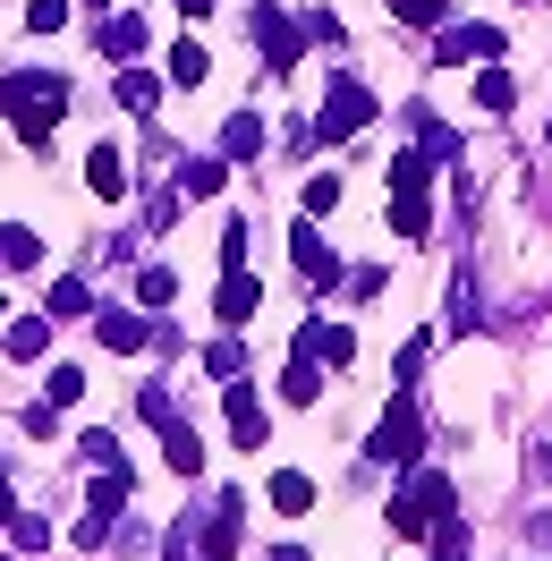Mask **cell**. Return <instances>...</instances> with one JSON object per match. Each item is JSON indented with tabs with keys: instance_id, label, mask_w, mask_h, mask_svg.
Segmentation results:
<instances>
[{
	"instance_id": "obj_1",
	"label": "cell",
	"mask_w": 552,
	"mask_h": 561,
	"mask_svg": "<svg viewBox=\"0 0 552 561\" xmlns=\"http://www.w3.org/2000/svg\"><path fill=\"white\" fill-rule=\"evenodd\" d=\"M60 111H69V77H51V69H9L0 77V119L26 145H51Z\"/></svg>"
},
{
	"instance_id": "obj_2",
	"label": "cell",
	"mask_w": 552,
	"mask_h": 561,
	"mask_svg": "<svg viewBox=\"0 0 552 561\" xmlns=\"http://www.w3.org/2000/svg\"><path fill=\"white\" fill-rule=\"evenodd\" d=\"M382 519H391V536H400V545L434 536V519H450V477L409 459V468H400V493H391V511H382Z\"/></svg>"
},
{
	"instance_id": "obj_3",
	"label": "cell",
	"mask_w": 552,
	"mask_h": 561,
	"mask_svg": "<svg viewBox=\"0 0 552 561\" xmlns=\"http://www.w3.org/2000/svg\"><path fill=\"white\" fill-rule=\"evenodd\" d=\"M416 451H425V409H416V383H400V391H391V409H382V425L366 434V459L409 468Z\"/></svg>"
},
{
	"instance_id": "obj_4",
	"label": "cell",
	"mask_w": 552,
	"mask_h": 561,
	"mask_svg": "<svg viewBox=\"0 0 552 561\" xmlns=\"http://www.w3.org/2000/svg\"><path fill=\"white\" fill-rule=\"evenodd\" d=\"M375 85H366V77H332V94H323V119H314V137H357V128H366V119H375Z\"/></svg>"
},
{
	"instance_id": "obj_5",
	"label": "cell",
	"mask_w": 552,
	"mask_h": 561,
	"mask_svg": "<svg viewBox=\"0 0 552 561\" xmlns=\"http://www.w3.org/2000/svg\"><path fill=\"white\" fill-rule=\"evenodd\" d=\"M255 51H264V69H298V51H307V26L273 9V0H255Z\"/></svg>"
},
{
	"instance_id": "obj_6",
	"label": "cell",
	"mask_w": 552,
	"mask_h": 561,
	"mask_svg": "<svg viewBox=\"0 0 552 561\" xmlns=\"http://www.w3.org/2000/svg\"><path fill=\"white\" fill-rule=\"evenodd\" d=\"M502 51H510L502 26H442V43H434L442 69H484V60H502Z\"/></svg>"
},
{
	"instance_id": "obj_7",
	"label": "cell",
	"mask_w": 552,
	"mask_h": 561,
	"mask_svg": "<svg viewBox=\"0 0 552 561\" xmlns=\"http://www.w3.org/2000/svg\"><path fill=\"white\" fill-rule=\"evenodd\" d=\"M221 409H230L239 451H264V400H255V383H246V375H230V383H221Z\"/></svg>"
},
{
	"instance_id": "obj_8",
	"label": "cell",
	"mask_w": 552,
	"mask_h": 561,
	"mask_svg": "<svg viewBox=\"0 0 552 561\" xmlns=\"http://www.w3.org/2000/svg\"><path fill=\"white\" fill-rule=\"evenodd\" d=\"M94 341H103L111 357H137L145 341H153V323H145L137 307H94Z\"/></svg>"
},
{
	"instance_id": "obj_9",
	"label": "cell",
	"mask_w": 552,
	"mask_h": 561,
	"mask_svg": "<svg viewBox=\"0 0 552 561\" xmlns=\"http://www.w3.org/2000/svg\"><path fill=\"white\" fill-rule=\"evenodd\" d=\"M255 307H264V289H255V273H221V289H212V323H230V332H239L246 316H255Z\"/></svg>"
},
{
	"instance_id": "obj_10",
	"label": "cell",
	"mask_w": 552,
	"mask_h": 561,
	"mask_svg": "<svg viewBox=\"0 0 552 561\" xmlns=\"http://www.w3.org/2000/svg\"><path fill=\"white\" fill-rule=\"evenodd\" d=\"M289 247H298V280H314V289H332V280H341V255L323 247V230H314V221H298V230H289Z\"/></svg>"
},
{
	"instance_id": "obj_11",
	"label": "cell",
	"mask_w": 552,
	"mask_h": 561,
	"mask_svg": "<svg viewBox=\"0 0 552 561\" xmlns=\"http://www.w3.org/2000/svg\"><path fill=\"white\" fill-rule=\"evenodd\" d=\"M94 43H103V60H145L153 26H145L137 9H111V18H103V35H94Z\"/></svg>"
},
{
	"instance_id": "obj_12",
	"label": "cell",
	"mask_w": 552,
	"mask_h": 561,
	"mask_svg": "<svg viewBox=\"0 0 552 561\" xmlns=\"http://www.w3.org/2000/svg\"><path fill=\"white\" fill-rule=\"evenodd\" d=\"M196 545H205V561H230V553H239V493H221V502H212V519L196 527Z\"/></svg>"
},
{
	"instance_id": "obj_13",
	"label": "cell",
	"mask_w": 552,
	"mask_h": 561,
	"mask_svg": "<svg viewBox=\"0 0 552 561\" xmlns=\"http://www.w3.org/2000/svg\"><path fill=\"white\" fill-rule=\"evenodd\" d=\"M280 400H289V409H314V400H323V357L314 350H298L280 366Z\"/></svg>"
},
{
	"instance_id": "obj_14",
	"label": "cell",
	"mask_w": 552,
	"mask_h": 561,
	"mask_svg": "<svg viewBox=\"0 0 552 561\" xmlns=\"http://www.w3.org/2000/svg\"><path fill=\"white\" fill-rule=\"evenodd\" d=\"M409 145H416V153H434V162H459V128H442L425 103H409Z\"/></svg>"
},
{
	"instance_id": "obj_15",
	"label": "cell",
	"mask_w": 552,
	"mask_h": 561,
	"mask_svg": "<svg viewBox=\"0 0 552 561\" xmlns=\"http://www.w3.org/2000/svg\"><path fill=\"white\" fill-rule=\"evenodd\" d=\"M434 230V205H425V187H391V239H425Z\"/></svg>"
},
{
	"instance_id": "obj_16",
	"label": "cell",
	"mask_w": 552,
	"mask_h": 561,
	"mask_svg": "<svg viewBox=\"0 0 552 561\" xmlns=\"http://www.w3.org/2000/svg\"><path fill=\"white\" fill-rule=\"evenodd\" d=\"M298 350H314L323 366H357V332H348V323H307Z\"/></svg>"
},
{
	"instance_id": "obj_17",
	"label": "cell",
	"mask_w": 552,
	"mask_h": 561,
	"mask_svg": "<svg viewBox=\"0 0 552 561\" xmlns=\"http://www.w3.org/2000/svg\"><path fill=\"white\" fill-rule=\"evenodd\" d=\"M255 153H264V119H255V111H230V119H221V162H255Z\"/></svg>"
},
{
	"instance_id": "obj_18",
	"label": "cell",
	"mask_w": 552,
	"mask_h": 561,
	"mask_svg": "<svg viewBox=\"0 0 552 561\" xmlns=\"http://www.w3.org/2000/svg\"><path fill=\"white\" fill-rule=\"evenodd\" d=\"M43 264V239L26 221H0V273H35Z\"/></svg>"
},
{
	"instance_id": "obj_19",
	"label": "cell",
	"mask_w": 552,
	"mask_h": 561,
	"mask_svg": "<svg viewBox=\"0 0 552 561\" xmlns=\"http://www.w3.org/2000/svg\"><path fill=\"white\" fill-rule=\"evenodd\" d=\"M230 187V162L221 153H196V162H179V196H221Z\"/></svg>"
},
{
	"instance_id": "obj_20",
	"label": "cell",
	"mask_w": 552,
	"mask_h": 561,
	"mask_svg": "<svg viewBox=\"0 0 552 561\" xmlns=\"http://www.w3.org/2000/svg\"><path fill=\"white\" fill-rule=\"evenodd\" d=\"M0 350L18 357V366H35V357L51 350V316H26V323H9V332H0Z\"/></svg>"
},
{
	"instance_id": "obj_21",
	"label": "cell",
	"mask_w": 552,
	"mask_h": 561,
	"mask_svg": "<svg viewBox=\"0 0 552 561\" xmlns=\"http://www.w3.org/2000/svg\"><path fill=\"white\" fill-rule=\"evenodd\" d=\"M162 459H171L179 477H196V468H205V434H196V425H162Z\"/></svg>"
},
{
	"instance_id": "obj_22",
	"label": "cell",
	"mask_w": 552,
	"mask_h": 561,
	"mask_svg": "<svg viewBox=\"0 0 552 561\" xmlns=\"http://www.w3.org/2000/svg\"><path fill=\"white\" fill-rule=\"evenodd\" d=\"M119 103L137 111V119H145V111H162V77L137 69V60H119Z\"/></svg>"
},
{
	"instance_id": "obj_23",
	"label": "cell",
	"mask_w": 552,
	"mask_h": 561,
	"mask_svg": "<svg viewBox=\"0 0 552 561\" xmlns=\"http://www.w3.org/2000/svg\"><path fill=\"white\" fill-rule=\"evenodd\" d=\"M85 187H94V196H119V187H128V179H119V145H94V153H85Z\"/></svg>"
},
{
	"instance_id": "obj_24",
	"label": "cell",
	"mask_w": 552,
	"mask_h": 561,
	"mask_svg": "<svg viewBox=\"0 0 552 561\" xmlns=\"http://www.w3.org/2000/svg\"><path fill=\"white\" fill-rule=\"evenodd\" d=\"M510 103H518L510 69H502V60H484V69H476V111H510Z\"/></svg>"
},
{
	"instance_id": "obj_25",
	"label": "cell",
	"mask_w": 552,
	"mask_h": 561,
	"mask_svg": "<svg viewBox=\"0 0 552 561\" xmlns=\"http://www.w3.org/2000/svg\"><path fill=\"white\" fill-rule=\"evenodd\" d=\"M51 323H94V289H85V280H60V289H51Z\"/></svg>"
},
{
	"instance_id": "obj_26",
	"label": "cell",
	"mask_w": 552,
	"mask_h": 561,
	"mask_svg": "<svg viewBox=\"0 0 552 561\" xmlns=\"http://www.w3.org/2000/svg\"><path fill=\"white\" fill-rule=\"evenodd\" d=\"M205 77H212V51L205 43H179L171 51V85H205Z\"/></svg>"
},
{
	"instance_id": "obj_27",
	"label": "cell",
	"mask_w": 552,
	"mask_h": 561,
	"mask_svg": "<svg viewBox=\"0 0 552 561\" xmlns=\"http://www.w3.org/2000/svg\"><path fill=\"white\" fill-rule=\"evenodd\" d=\"M264 493H273V511H289V519H298V511H307V502H314V485H307V477H298V468H280V477H273V485H264Z\"/></svg>"
},
{
	"instance_id": "obj_28",
	"label": "cell",
	"mask_w": 552,
	"mask_h": 561,
	"mask_svg": "<svg viewBox=\"0 0 552 561\" xmlns=\"http://www.w3.org/2000/svg\"><path fill=\"white\" fill-rule=\"evenodd\" d=\"M43 400H51V409H77V400H85V366H51Z\"/></svg>"
},
{
	"instance_id": "obj_29",
	"label": "cell",
	"mask_w": 552,
	"mask_h": 561,
	"mask_svg": "<svg viewBox=\"0 0 552 561\" xmlns=\"http://www.w3.org/2000/svg\"><path fill=\"white\" fill-rule=\"evenodd\" d=\"M77 459H85V468H128V451L111 443L103 425H94V434H77Z\"/></svg>"
},
{
	"instance_id": "obj_30",
	"label": "cell",
	"mask_w": 552,
	"mask_h": 561,
	"mask_svg": "<svg viewBox=\"0 0 552 561\" xmlns=\"http://www.w3.org/2000/svg\"><path fill=\"white\" fill-rule=\"evenodd\" d=\"M171 289H179L171 264H145V273H137V307H171Z\"/></svg>"
},
{
	"instance_id": "obj_31",
	"label": "cell",
	"mask_w": 552,
	"mask_h": 561,
	"mask_svg": "<svg viewBox=\"0 0 552 561\" xmlns=\"http://www.w3.org/2000/svg\"><path fill=\"white\" fill-rule=\"evenodd\" d=\"M332 205H341V179H332V171H314V179H307V221H323Z\"/></svg>"
},
{
	"instance_id": "obj_32",
	"label": "cell",
	"mask_w": 552,
	"mask_h": 561,
	"mask_svg": "<svg viewBox=\"0 0 552 561\" xmlns=\"http://www.w3.org/2000/svg\"><path fill=\"white\" fill-rule=\"evenodd\" d=\"M442 9H450V0H391L400 26H442Z\"/></svg>"
},
{
	"instance_id": "obj_33",
	"label": "cell",
	"mask_w": 552,
	"mask_h": 561,
	"mask_svg": "<svg viewBox=\"0 0 552 561\" xmlns=\"http://www.w3.org/2000/svg\"><path fill=\"white\" fill-rule=\"evenodd\" d=\"M425 357H434V332H416V341H400V383H416V375H425Z\"/></svg>"
},
{
	"instance_id": "obj_34",
	"label": "cell",
	"mask_w": 552,
	"mask_h": 561,
	"mask_svg": "<svg viewBox=\"0 0 552 561\" xmlns=\"http://www.w3.org/2000/svg\"><path fill=\"white\" fill-rule=\"evenodd\" d=\"M137 417H145V425H171V417H179V409H171V391H162V383H145V391H137Z\"/></svg>"
},
{
	"instance_id": "obj_35",
	"label": "cell",
	"mask_w": 552,
	"mask_h": 561,
	"mask_svg": "<svg viewBox=\"0 0 552 561\" xmlns=\"http://www.w3.org/2000/svg\"><path fill=\"white\" fill-rule=\"evenodd\" d=\"M26 26H35V35H60V26H69V0H35Z\"/></svg>"
},
{
	"instance_id": "obj_36",
	"label": "cell",
	"mask_w": 552,
	"mask_h": 561,
	"mask_svg": "<svg viewBox=\"0 0 552 561\" xmlns=\"http://www.w3.org/2000/svg\"><path fill=\"white\" fill-rule=\"evenodd\" d=\"M205 375L230 383V375H239V341H205Z\"/></svg>"
},
{
	"instance_id": "obj_37",
	"label": "cell",
	"mask_w": 552,
	"mask_h": 561,
	"mask_svg": "<svg viewBox=\"0 0 552 561\" xmlns=\"http://www.w3.org/2000/svg\"><path fill=\"white\" fill-rule=\"evenodd\" d=\"M18 425H26L35 443H51V434H60V409H51V400H35V409H26V417H18Z\"/></svg>"
},
{
	"instance_id": "obj_38",
	"label": "cell",
	"mask_w": 552,
	"mask_h": 561,
	"mask_svg": "<svg viewBox=\"0 0 552 561\" xmlns=\"http://www.w3.org/2000/svg\"><path fill=\"white\" fill-rule=\"evenodd\" d=\"M9 536H18V545H26V553H43V545H51V527H43V519H26V511H18V519H9Z\"/></svg>"
},
{
	"instance_id": "obj_39",
	"label": "cell",
	"mask_w": 552,
	"mask_h": 561,
	"mask_svg": "<svg viewBox=\"0 0 552 561\" xmlns=\"http://www.w3.org/2000/svg\"><path fill=\"white\" fill-rule=\"evenodd\" d=\"M171 213H179L171 187H153V196H145V221H153V230H171Z\"/></svg>"
},
{
	"instance_id": "obj_40",
	"label": "cell",
	"mask_w": 552,
	"mask_h": 561,
	"mask_svg": "<svg viewBox=\"0 0 552 561\" xmlns=\"http://www.w3.org/2000/svg\"><path fill=\"white\" fill-rule=\"evenodd\" d=\"M18 519V493H9V468H0V527Z\"/></svg>"
},
{
	"instance_id": "obj_41",
	"label": "cell",
	"mask_w": 552,
	"mask_h": 561,
	"mask_svg": "<svg viewBox=\"0 0 552 561\" xmlns=\"http://www.w3.org/2000/svg\"><path fill=\"white\" fill-rule=\"evenodd\" d=\"M273 561H314V553H307V545H280V553H273Z\"/></svg>"
},
{
	"instance_id": "obj_42",
	"label": "cell",
	"mask_w": 552,
	"mask_h": 561,
	"mask_svg": "<svg viewBox=\"0 0 552 561\" xmlns=\"http://www.w3.org/2000/svg\"><path fill=\"white\" fill-rule=\"evenodd\" d=\"M179 9H187V18H212V0H179Z\"/></svg>"
},
{
	"instance_id": "obj_43",
	"label": "cell",
	"mask_w": 552,
	"mask_h": 561,
	"mask_svg": "<svg viewBox=\"0 0 552 561\" xmlns=\"http://www.w3.org/2000/svg\"><path fill=\"white\" fill-rule=\"evenodd\" d=\"M85 9H111V0H85Z\"/></svg>"
},
{
	"instance_id": "obj_44",
	"label": "cell",
	"mask_w": 552,
	"mask_h": 561,
	"mask_svg": "<svg viewBox=\"0 0 552 561\" xmlns=\"http://www.w3.org/2000/svg\"><path fill=\"white\" fill-rule=\"evenodd\" d=\"M544 145H552V119H544Z\"/></svg>"
},
{
	"instance_id": "obj_45",
	"label": "cell",
	"mask_w": 552,
	"mask_h": 561,
	"mask_svg": "<svg viewBox=\"0 0 552 561\" xmlns=\"http://www.w3.org/2000/svg\"><path fill=\"white\" fill-rule=\"evenodd\" d=\"M0 307H9V298H0Z\"/></svg>"
}]
</instances>
